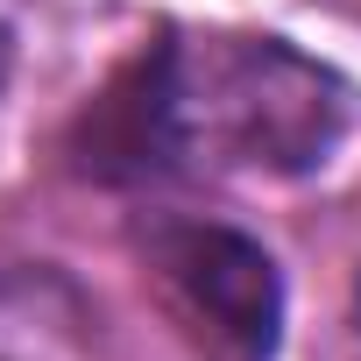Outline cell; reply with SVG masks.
Here are the masks:
<instances>
[{"label": "cell", "mask_w": 361, "mask_h": 361, "mask_svg": "<svg viewBox=\"0 0 361 361\" xmlns=\"http://www.w3.org/2000/svg\"><path fill=\"white\" fill-rule=\"evenodd\" d=\"M354 135V92L333 64L248 29H185L121 71L92 114L99 177H319Z\"/></svg>", "instance_id": "cell-1"}, {"label": "cell", "mask_w": 361, "mask_h": 361, "mask_svg": "<svg viewBox=\"0 0 361 361\" xmlns=\"http://www.w3.org/2000/svg\"><path fill=\"white\" fill-rule=\"evenodd\" d=\"M15 57H22V43H15V22L0 15V92L15 85Z\"/></svg>", "instance_id": "cell-3"}, {"label": "cell", "mask_w": 361, "mask_h": 361, "mask_svg": "<svg viewBox=\"0 0 361 361\" xmlns=\"http://www.w3.org/2000/svg\"><path fill=\"white\" fill-rule=\"evenodd\" d=\"M142 269L163 312L206 361H276L283 347V276L269 248L227 220H149Z\"/></svg>", "instance_id": "cell-2"}, {"label": "cell", "mask_w": 361, "mask_h": 361, "mask_svg": "<svg viewBox=\"0 0 361 361\" xmlns=\"http://www.w3.org/2000/svg\"><path fill=\"white\" fill-rule=\"evenodd\" d=\"M354 354H361V290H354Z\"/></svg>", "instance_id": "cell-4"}]
</instances>
